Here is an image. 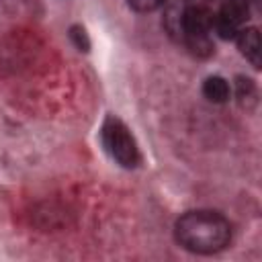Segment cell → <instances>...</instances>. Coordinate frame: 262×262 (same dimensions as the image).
I'll use <instances>...</instances> for the list:
<instances>
[{
    "label": "cell",
    "mask_w": 262,
    "mask_h": 262,
    "mask_svg": "<svg viewBox=\"0 0 262 262\" xmlns=\"http://www.w3.org/2000/svg\"><path fill=\"white\" fill-rule=\"evenodd\" d=\"M176 242L194 254H215L231 239L229 221L215 211H188L174 227Z\"/></svg>",
    "instance_id": "obj_1"
},
{
    "label": "cell",
    "mask_w": 262,
    "mask_h": 262,
    "mask_svg": "<svg viewBox=\"0 0 262 262\" xmlns=\"http://www.w3.org/2000/svg\"><path fill=\"white\" fill-rule=\"evenodd\" d=\"M100 137L104 149L111 154V158L117 164H121L123 168H135L139 164L137 143L123 121H119L117 117H108L102 125Z\"/></svg>",
    "instance_id": "obj_2"
},
{
    "label": "cell",
    "mask_w": 262,
    "mask_h": 262,
    "mask_svg": "<svg viewBox=\"0 0 262 262\" xmlns=\"http://www.w3.org/2000/svg\"><path fill=\"white\" fill-rule=\"evenodd\" d=\"M180 27H182L184 41L194 55L207 57L213 53V43L209 37V31L213 27V14L205 6H188L182 12Z\"/></svg>",
    "instance_id": "obj_3"
},
{
    "label": "cell",
    "mask_w": 262,
    "mask_h": 262,
    "mask_svg": "<svg viewBox=\"0 0 262 262\" xmlns=\"http://www.w3.org/2000/svg\"><path fill=\"white\" fill-rule=\"evenodd\" d=\"M250 16L248 0H221L219 14L213 18V25L223 39H235L242 31V25Z\"/></svg>",
    "instance_id": "obj_4"
},
{
    "label": "cell",
    "mask_w": 262,
    "mask_h": 262,
    "mask_svg": "<svg viewBox=\"0 0 262 262\" xmlns=\"http://www.w3.org/2000/svg\"><path fill=\"white\" fill-rule=\"evenodd\" d=\"M235 39H237V47L246 55V59H250V63L254 68H260L262 66V49H260V33H258V29L256 27L242 29Z\"/></svg>",
    "instance_id": "obj_5"
},
{
    "label": "cell",
    "mask_w": 262,
    "mask_h": 262,
    "mask_svg": "<svg viewBox=\"0 0 262 262\" xmlns=\"http://www.w3.org/2000/svg\"><path fill=\"white\" fill-rule=\"evenodd\" d=\"M203 94L205 98H209L211 102H225L229 98V84L221 78V76H209L203 84Z\"/></svg>",
    "instance_id": "obj_6"
},
{
    "label": "cell",
    "mask_w": 262,
    "mask_h": 262,
    "mask_svg": "<svg viewBox=\"0 0 262 262\" xmlns=\"http://www.w3.org/2000/svg\"><path fill=\"white\" fill-rule=\"evenodd\" d=\"M162 4H166V0H129V6L137 12H151Z\"/></svg>",
    "instance_id": "obj_7"
},
{
    "label": "cell",
    "mask_w": 262,
    "mask_h": 262,
    "mask_svg": "<svg viewBox=\"0 0 262 262\" xmlns=\"http://www.w3.org/2000/svg\"><path fill=\"white\" fill-rule=\"evenodd\" d=\"M70 35H72V39H74V43H76V47H78L80 51H88V49H90L88 35H86V31H84L82 27H72Z\"/></svg>",
    "instance_id": "obj_8"
},
{
    "label": "cell",
    "mask_w": 262,
    "mask_h": 262,
    "mask_svg": "<svg viewBox=\"0 0 262 262\" xmlns=\"http://www.w3.org/2000/svg\"><path fill=\"white\" fill-rule=\"evenodd\" d=\"M256 96V88L252 84V80L248 78H237V98H254Z\"/></svg>",
    "instance_id": "obj_9"
}]
</instances>
